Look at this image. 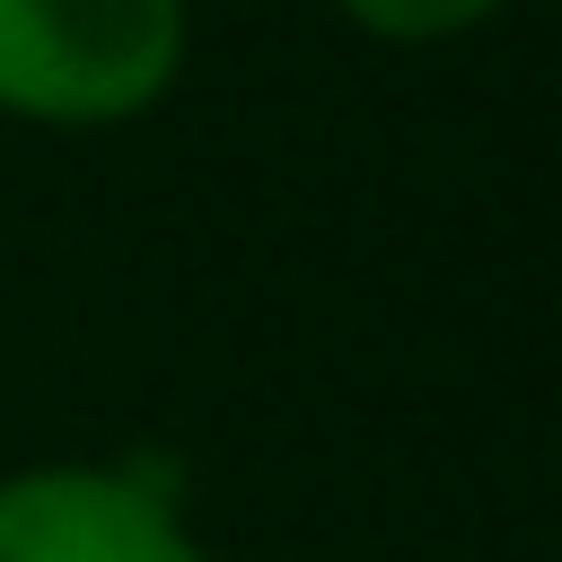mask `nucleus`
Instances as JSON below:
<instances>
[{
    "mask_svg": "<svg viewBox=\"0 0 562 562\" xmlns=\"http://www.w3.org/2000/svg\"><path fill=\"white\" fill-rule=\"evenodd\" d=\"M0 562H211L158 457H53L0 474Z\"/></svg>",
    "mask_w": 562,
    "mask_h": 562,
    "instance_id": "f03ea898",
    "label": "nucleus"
},
{
    "mask_svg": "<svg viewBox=\"0 0 562 562\" xmlns=\"http://www.w3.org/2000/svg\"><path fill=\"white\" fill-rule=\"evenodd\" d=\"M184 0H0V114L35 132H114L184 79Z\"/></svg>",
    "mask_w": 562,
    "mask_h": 562,
    "instance_id": "f257e3e1",
    "label": "nucleus"
},
{
    "mask_svg": "<svg viewBox=\"0 0 562 562\" xmlns=\"http://www.w3.org/2000/svg\"><path fill=\"white\" fill-rule=\"evenodd\" d=\"M334 9L378 44H448V35L483 26V18H501L509 0H334Z\"/></svg>",
    "mask_w": 562,
    "mask_h": 562,
    "instance_id": "7ed1b4c3",
    "label": "nucleus"
}]
</instances>
